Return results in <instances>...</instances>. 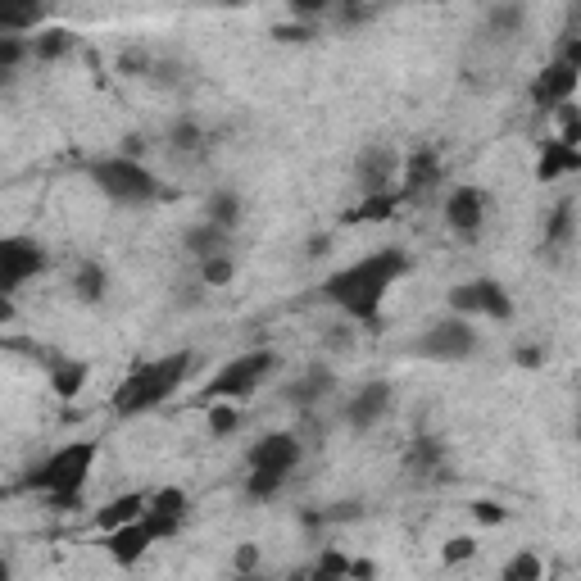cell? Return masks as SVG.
I'll list each match as a JSON object with an SVG mask.
<instances>
[{"mask_svg": "<svg viewBox=\"0 0 581 581\" xmlns=\"http://www.w3.org/2000/svg\"><path fill=\"white\" fill-rule=\"evenodd\" d=\"M577 441H581V414H577Z\"/></svg>", "mask_w": 581, "mask_h": 581, "instance_id": "obj_55", "label": "cell"}, {"mask_svg": "<svg viewBox=\"0 0 581 581\" xmlns=\"http://www.w3.org/2000/svg\"><path fill=\"white\" fill-rule=\"evenodd\" d=\"M150 509L187 522V513H191V495L182 491V486H159V491H150Z\"/></svg>", "mask_w": 581, "mask_h": 581, "instance_id": "obj_37", "label": "cell"}, {"mask_svg": "<svg viewBox=\"0 0 581 581\" xmlns=\"http://www.w3.org/2000/svg\"><path fill=\"white\" fill-rule=\"evenodd\" d=\"M146 150H150V137H146V132H128V137L119 141V150H114V155H123V159H137V164H146Z\"/></svg>", "mask_w": 581, "mask_h": 581, "instance_id": "obj_47", "label": "cell"}, {"mask_svg": "<svg viewBox=\"0 0 581 581\" xmlns=\"http://www.w3.org/2000/svg\"><path fill=\"white\" fill-rule=\"evenodd\" d=\"M300 527H305V532H327L323 509H300Z\"/></svg>", "mask_w": 581, "mask_h": 581, "instance_id": "obj_52", "label": "cell"}, {"mask_svg": "<svg viewBox=\"0 0 581 581\" xmlns=\"http://www.w3.org/2000/svg\"><path fill=\"white\" fill-rule=\"evenodd\" d=\"M105 554L114 563H119V568H137L141 559H146L150 550H155V536H150V527L146 522H128V527H119V532H105Z\"/></svg>", "mask_w": 581, "mask_h": 581, "instance_id": "obj_17", "label": "cell"}, {"mask_svg": "<svg viewBox=\"0 0 581 581\" xmlns=\"http://www.w3.org/2000/svg\"><path fill=\"white\" fill-rule=\"evenodd\" d=\"M400 164L404 159L395 155L391 146H364L355 159V187L359 196H386V191H400Z\"/></svg>", "mask_w": 581, "mask_h": 581, "instance_id": "obj_14", "label": "cell"}, {"mask_svg": "<svg viewBox=\"0 0 581 581\" xmlns=\"http://www.w3.org/2000/svg\"><path fill=\"white\" fill-rule=\"evenodd\" d=\"M450 450H445V441L436 432H418V436H409V445H404V454H400V463H404V473L409 477H450Z\"/></svg>", "mask_w": 581, "mask_h": 581, "instance_id": "obj_16", "label": "cell"}, {"mask_svg": "<svg viewBox=\"0 0 581 581\" xmlns=\"http://www.w3.org/2000/svg\"><path fill=\"white\" fill-rule=\"evenodd\" d=\"M182 250H187L196 264H205V259H214V255H232V232H223V227L209 223V218H196V223L182 232Z\"/></svg>", "mask_w": 581, "mask_h": 581, "instance_id": "obj_20", "label": "cell"}, {"mask_svg": "<svg viewBox=\"0 0 581 581\" xmlns=\"http://www.w3.org/2000/svg\"><path fill=\"white\" fill-rule=\"evenodd\" d=\"M150 509V495L146 491H123L114 495V500H105L96 509V527L100 532H119V527H128V522H141Z\"/></svg>", "mask_w": 581, "mask_h": 581, "instance_id": "obj_21", "label": "cell"}, {"mask_svg": "<svg viewBox=\"0 0 581 581\" xmlns=\"http://www.w3.org/2000/svg\"><path fill=\"white\" fill-rule=\"evenodd\" d=\"M205 423H209V436H232L241 423H246V418H241V409L232 400H214L205 409Z\"/></svg>", "mask_w": 581, "mask_h": 581, "instance_id": "obj_35", "label": "cell"}, {"mask_svg": "<svg viewBox=\"0 0 581 581\" xmlns=\"http://www.w3.org/2000/svg\"><path fill=\"white\" fill-rule=\"evenodd\" d=\"M536 182H559V178H572V173H581V150L577 146H563L559 137L541 141V150H536Z\"/></svg>", "mask_w": 581, "mask_h": 581, "instance_id": "obj_19", "label": "cell"}, {"mask_svg": "<svg viewBox=\"0 0 581 581\" xmlns=\"http://www.w3.org/2000/svg\"><path fill=\"white\" fill-rule=\"evenodd\" d=\"M200 218L218 223L223 232H237V227L246 223V200H241V191H232V187H214L205 196V214Z\"/></svg>", "mask_w": 581, "mask_h": 581, "instance_id": "obj_26", "label": "cell"}, {"mask_svg": "<svg viewBox=\"0 0 581 581\" xmlns=\"http://www.w3.org/2000/svg\"><path fill=\"white\" fill-rule=\"evenodd\" d=\"M513 364L518 368H527V373H532V368H541L545 364V345H518V350H513Z\"/></svg>", "mask_w": 581, "mask_h": 581, "instance_id": "obj_48", "label": "cell"}, {"mask_svg": "<svg viewBox=\"0 0 581 581\" xmlns=\"http://www.w3.org/2000/svg\"><path fill=\"white\" fill-rule=\"evenodd\" d=\"M414 268L409 250L404 246H382V250H368L364 259L355 264L336 268L323 286H318V296L327 305L341 309V318H350L355 327H368V332H382V305H386V291L400 282L404 273Z\"/></svg>", "mask_w": 581, "mask_h": 581, "instance_id": "obj_1", "label": "cell"}, {"mask_svg": "<svg viewBox=\"0 0 581 581\" xmlns=\"http://www.w3.org/2000/svg\"><path fill=\"white\" fill-rule=\"evenodd\" d=\"M50 10L46 5H19V10H0V37H37L46 32Z\"/></svg>", "mask_w": 581, "mask_h": 581, "instance_id": "obj_28", "label": "cell"}, {"mask_svg": "<svg viewBox=\"0 0 581 581\" xmlns=\"http://www.w3.org/2000/svg\"><path fill=\"white\" fill-rule=\"evenodd\" d=\"M164 146L173 150V155H187V159H196V155H205L209 150V132L200 128L191 114H178V119L168 123V132H164Z\"/></svg>", "mask_w": 581, "mask_h": 581, "instance_id": "obj_27", "label": "cell"}, {"mask_svg": "<svg viewBox=\"0 0 581 581\" xmlns=\"http://www.w3.org/2000/svg\"><path fill=\"white\" fill-rule=\"evenodd\" d=\"M150 527V536L155 541H173V536H182V518H168V513H155V509H146V518H141Z\"/></svg>", "mask_w": 581, "mask_h": 581, "instance_id": "obj_45", "label": "cell"}, {"mask_svg": "<svg viewBox=\"0 0 581 581\" xmlns=\"http://www.w3.org/2000/svg\"><path fill=\"white\" fill-rule=\"evenodd\" d=\"M318 32H323V28H314V23L286 19V23H273V28H268V37H273L277 46H309V41H314Z\"/></svg>", "mask_w": 581, "mask_h": 581, "instance_id": "obj_38", "label": "cell"}, {"mask_svg": "<svg viewBox=\"0 0 581 581\" xmlns=\"http://www.w3.org/2000/svg\"><path fill=\"white\" fill-rule=\"evenodd\" d=\"M32 60V41L28 37H0V82L10 87L14 73Z\"/></svg>", "mask_w": 581, "mask_h": 581, "instance_id": "obj_31", "label": "cell"}, {"mask_svg": "<svg viewBox=\"0 0 581 581\" xmlns=\"http://www.w3.org/2000/svg\"><path fill=\"white\" fill-rule=\"evenodd\" d=\"M445 305H450L454 318H468V323H477V318H486V323H513V314H518L513 296L495 277H468V282L450 286Z\"/></svg>", "mask_w": 581, "mask_h": 581, "instance_id": "obj_7", "label": "cell"}, {"mask_svg": "<svg viewBox=\"0 0 581 581\" xmlns=\"http://www.w3.org/2000/svg\"><path fill=\"white\" fill-rule=\"evenodd\" d=\"M314 568H318V572H327V577H345V581H350V554L336 550V545H327V550L318 554Z\"/></svg>", "mask_w": 581, "mask_h": 581, "instance_id": "obj_46", "label": "cell"}, {"mask_svg": "<svg viewBox=\"0 0 581 581\" xmlns=\"http://www.w3.org/2000/svg\"><path fill=\"white\" fill-rule=\"evenodd\" d=\"M87 182L100 191L105 200H114V205H155L159 200V178L150 164H137V159H123V155H96L87 159Z\"/></svg>", "mask_w": 581, "mask_h": 581, "instance_id": "obj_3", "label": "cell"}, {"mask_svg": "<svg viewBox=\"0 0 581 581\" xmlns=\"http://www.w3.org/2000/svg\"><path fill=\"white\" fill-rule=\"evenodd\" d=\"M527 19H532V10L522 0H495V5L482 10V32L491 41H513V37H522Z\"/></svg>", "mask_w": 581, "mask_h": 581, "instance_id": "obj_18", "label": "cell"}, {"mask_svg": "<svg viewBox=\"0 0 581 581\" xmlns=\"http://www.w3.org/2000/svg\"><path fill=\"white\" fill-rule=\"evenodd\" d=\"M191 364H196V350H173V355H159V359H150V364H137L119 382L114 400H109V404H114V414H119V418H146V414H155L159 404H164L168 395L187 382Z\"/></svg>", "mask_w": 581, "mask_h": 581, "instance_id": "obj_2", "label": "cell"}, {"mask_svg": "<svg viewBox=\"0 0 581 581\" xmlns=\"http://www.w3.org/2000/svg\"><path fill=\"white\" fill-rule=\"evenodd\" d=\"M550 119H554V137H559L563 146H577L581 150V105H577V100L559 105Z\"/></svg>", "mask_w": 581, "mask_h": 581, "instance_id": "obj_34", "label": "cell"}, {"mask_svg": "<svg viewBox=\"0 0 581 581\" xmlns=\"http://www.w3.org/2000/svg\"><path fill=\"white\" fill-rule=\"evenodd\" d=\"M73 46H78V37H73L69 28H46L32 37V60L37 64H60L64 55H73Z\"/></svg>", "mask_w": 581, "mask_h": 581, "instance_id": "obj_29", "label": "cell"}, {"mask_svg": "<svg viewBox=\"0 0 581 581\" xmlns=\"http://www.w3.org/2000/svg\"><path fill=\"white\" fill-rule=\"evenodd\" d=\"M355 332H359V327L350 323V318H345V323H332V327H327V332L318 336V341H323L327 355H345V350H355Z\"/></svg>", "mask_w": 581, "mask_h": 581, "instance_id": "obj_41", "label": "cell"}, {"mask_svg": "<svg viewBox=\"0 0 581 581\" xmlns=\"http://www.w3.org/2000/svg\"><path fill=\"white\" fill-rule=\"evenodd\" d=\"M46 504L55 513H73V509H82V491H55V495H46Z\"/></svg>", "mask_w": 581, "mask_h": 581, "instance_id": "obj_50", "label": "cell"}, {"mask_svg": "<svg viewBox=\"0 0 581 581\" xmlns=\"http://www.w3.org/2000/svg\"><path fill=\"white\" fill-rule=\"evenodd\" d=\"M477 345H482V336H477V327L468 323V318L445 314V318H432V323L409 341V355L427 359V364H459V359L477 355Z\"/></svg>", "mask_w": 581, "mask_h": 581, "instance_id": "obj_6", "label": "cell"}, {"mask_svg": "<svg viewBox=\"0 0 581 581\" xmlns=\"http://www.w3.org/2000/svg\"><path fill=\"white\" fill-rule=\"evenodd\" d=\"M305 459V441L296 432H264L255 445L246 450V468L250 473H277V477H291Z\"/></svg>", "mask_w": 581, "mask_h": 581, "instance_id": "obj_10", "label": "cell"}, {"mask_svg": "<svg viewBox=\"0 0 581 581\" xmlns=\"http://www.w3.org/2000/svg\"><path fill=\"white\" fill-rule=\"evenodd\" d=\"M391 404H395V386L386 382V377H373V382H364L359 386L355 395H350V400H345V427H350V432H373L377 423H382L386 414H391Z\"/></svg>", "mask_w": 581, "mask_h": 581, "instance_id": "obj_13", "label": "cell"}, {"mask_svg": "<svg viewBox=\"0 0 581 581\" xmlns=\"http://www.w3.org/2000/svg\"><path fill=\"white\" fill-rule=\"evenodd\" d=\"M368 513H373V504H368V500H332V504H323L327 527H350V522H364Z\"/></svg>", "mask_w": 581, "mask_h": 581, "instance_id": "obj_36", "label": "cell"}, {"mask_svg": "<svg viewBox=\"0 0 581 581\" xmlns=\"http://www.w3.org/2000/svg\"><path fill=\"white\" fill-rule=\"evenodd\" d=\"M69 291L78 305H100V300L109 296V273L105 264H96V259H78L69 273Z\"/></svg>", "mask_w": 581, "mask_h": 581, "instance_id": "obj_25", "label": "cell"}, {"mask_svg": "<svg viewBox=\"0 0 581 581\" xmlns=\"http://www.w3.org/2000/svg\"><path fill=\"white\" fill-rule=\"evenodd\" d=\"M259 563H264V550H259L255 541H241L237 550H232V572H237V577H250V572H259Z\"/></svg>", "mask_w": 581, "mask_h": 581, "instance_id": "obj_43", "label": "cell"}, {"mask_svg": "<svg viewBox=\"0 0 581 581\" xmlns=\"http://www.w3.org/2000/svg\"><path fill=\"white\" fill-rule=\"evenodd\" d=\"M327 395H336V373L327 359H314L305 373L291 377V382L282 386V400L291 404V409H300V414H314Z\"/></svg>", "mask_w": 581, "mask_h": 581, "instance_id": "obj_15", "label": "cell"}, {"mask_svg": "<svg viewBox=\"0 0 581 581\" xmlns=\"http://www.w3.org/2000/svg\"><path fill=\"white\" fill-rule=\"evenodd\" d=\"M577 237V200L572 196H559L545 214V227H541V246L545 250H563L568 241Z\"/></svg>", "mask_w": 581, "mask_h": 581, "instance_id": "obj_24", "label": "cell"}, {"mask_svg": "<svg viewBox=\"0 0 581 581\" xmlns=\"http://www.w3.org/2000/svg\"><path fill=\"white\" fill-rule=\"evenodd\" d=\"M282 486H286V477H277V473H246V500L264 504V500H273Z\"/></svg>", "mask_w": 581, "mask_h": 581, "instance_id": "obj_42", "label": "cell"}, {"mask_svg": "<svg viewBox=\"0 0 581 581\" xmlns=\"http://www.w3.org/2000/svg\"><path fill=\"white\" fill-rule=\"evenodd\" d=\"M445 182V155L441 146H414L404 155L400 164V196L404 205H414V200H427L436 187Z\"/></svg>", "mask_w": 581, "mask_h": 581, "instance_id": "obj_11", "label": "cell"}, {"mask_svg": "<svg viewBox=\"0 0 581 581\" xmlns=\"http://www.w3.org/2000/svg\"><path fill=\"white\" fill-rule=\"evenodd\" d=\"M237 581H273V577H264V572H250V577H237Z\"/></svg>", "mask_w": 581, "mask_h": 581, "instance_id": "obj_54", "label": "cell"}, {"mask_svg": "<svg viewBox=\"0 0 581 581\" xmlns=\"http://www.w3.org/2000/svg\"><path fill=\"white\" fill-rule=\"evenodd\" d=\"M232 282H237V259L232 255H214L200 264V286H205V291H223V286H232Z\"/></svg>", "mask_w": 581, "mask_h": 581, "instance_id": "obj_33", "label": "cell"}, {"mask_svg": "<svg viewBox=\"0 0 581 581\" xmlns=\"http://www.w3.org/2000/svg\"><path fill=\"white\" fill-rule=\"evenodd\" d=\"M332 246H336L332 232H314V237L305 241V259H309V264H314V259H327V255H332Z\"/></svg>", "mask_w": 581, "mask_h": 581, "instance_id": "obj_49", "label": "cell"}, {"mask_svg": "<svg viewBox=\"0 0 581 581\" xmlns=\"http://www.w3.org/2000/svg\"><path fill=\"white\" fill-rule=\"evenodd\" d=\"M577 87H581V69H572V64H563L559 55H554V60L532 78L527 100H532V109H541V114H554L559 105L577 100Z\"/></svg>", "mask_w": 581, "mask_h": 581, "instance_id": "obj_12", "label": "cell"}, {"mask_svg": "<svg viewBox=\"0 0 581 581\" xmlns=\"http://www.w3.org/2000/svg\"><path fill=\"white\" fill-rule=\"evenodd\" d=\"M500 581H545V563L536 550H518L509 563L500 568Z\"/></svg>", "mask_w": 581, "mask_h": 581, "instance_id": "obj_32", "label": "cell"}, {"mask_svg": "<svg viewBox=\"0 0 581 581\" xmlns=\"http://www.w3.org/2000/svg\"><path fill=\"white\" fill-rule=\"evenodd\" d=\"M50 268V250L37 237H0V300H14L32 277Z\"/></svg>", "mask_w": 581, "mask_h": 581, "instance_id": "obj_8", "label": "cell"}, {"mask_svg": "<svg viewBox=\"0 0 581 581\" xmlns=\"http://www.w3.org/2000/svg\"><path fill=\"white\" fill-rule=\"evenodd\" d=\"M477 536H468V532H459V536H450V541L441 545V563L445 568H459V563H473L477 559Z\"/></svg>", "mask_w": 581, "mask_h": 581, "instance_id": "obj_40", "label": "cell"}, {"mask_svg": "<svg viewBox=\"0 0 581 581\" xmlns=\"http://www.w3.org/2000/svg\"><path fill=\"white\" fill-rule=\"evenodd\" d=\"M350 581H377V563L373 559H350Z\"/></svg>", "mask_w": 581, "mask_h": 581, "instance_id": "obj_51", "label": "cell"}, {"mask_svg": "<svg viewBox=\"0 0 581 581\" xmlns=\"http://www.w3.org/2000/svg\"><path fill=\"white\" fill-rule=\"evenodd\" d=\"M100 445L96 441H69L60 450H50L41 463H32L23 473L19 491H37V495H55V491H87L91 473H96Z\"/></svg>", "mask_w": 581, "mask_h": 581, "instance_id": "obj_4", "label": "cell"}, {"mask_svg": "<svg viewBox=\"0 0 581 581\" xmlns=\"http://www.w3.org/2000/svg\"><path fill=\"white\" fill-rule=\"evenodd\" d=\"M277 368H282V355H277L273 345H255V350H246V355L227 359V364L209 377L205 400L209 404H214V400H250V395H255L259 386L277 373Z\"/></svg>", "mask_w": 581, "mask_h": 581, "instance_id": "obj_5", "label": "cell"}, {"mask_svg": "<svg viewBox=\"0 0 581 581\" xmlns=\"http://www.w3.org/2000/svg\"><path fill=\"white\" fill-rule=\"evenodd\" d=\"M309 581H345V577H327V572H318V568H314V577H309Z\"/></svg>", "mask_w": 581, "mask_h": 581, "instance_id": "obj_53", "label": "cell"}, {"mask_svg": "<svg viewBox=\"0 0 581 581\" xmlns=\"http://www.w3.org/2000/svg\"><path fill=\"white\" fill-rule=\"evenodd\" d=\"M46 382H50V395H55V400H78V395L87 391V382H91V364H87V359L60 355L55 364L46 368Z\"/></svg>", "mask_w": 581, "mask_h": 581, "instance_id": "obj_22", "label": "cell"}, {"mask_svg": "<svg viewBox=\"0 0 581 581\" xmlns=\"http://www.w3.org/2000/svg\"><path fill=\"white\" fill-rule=\"evenodd\" d=\"M373 19H382V5H364V0H332V28H368Z\"/></svg>", "mask_w": 581, "mask_h": 581, "instance_id": "obj_30", "label": "cell"}, {"mask_svg": "<svg viewBox=\"0 0 581 581\" xmlns=\"http://www.w3.org/2000/svg\"><path fill=\"white\" fill-rule=\"evenodd\" d=\"M404 196L400 191H386V196H359V205H350L341 214L345 227H377V223H391L395 214H400Z\"/></svg>", "mask_w": 581, "mask_h": 581, "instance_id": "obj_23", "label": "cell"}, {"mask_svg": "<svg viewBox=\"0 0 581 581\" xmlns=\"http://www.w3.org/2000/svg\"><path fill=\"white\" fill-rule=\"evenodd\" d=\"M468 513H473V522H482V527H504V522H509V509H504L500 500H473Z\"/></svg>", "mask_w": 581, "mask_h": 581, "instance_id": "obj_44", "label": "cell"}, {"mask_svg": "<svg viewBox=\"0 0 581 581\" xmlns=\"http://www.w3.org/2000/svg\"><path fill=\"white\" fill-rule=\"evenodd\" d=\"M155 64H159V60L150 55L146 46H128V50L119 55V60H114V69H119L123 78H150V73H155Z\"/></svg>", "mask_w": 581, "mask_h": 581, "instance_id": "obj_39", "label": "cell"}, {"mask_svg": "<svg viewBox=\"0 0 581 581\" xmlns=\"http://www.w3.org/2000/svg\"><path fill=\"white\" fill-rule=\"evenodd\" d=\"M486 214H491V196L473 182H463V187H450L441 200V223L450 227L459 241H477L486 227Z\"/></svg>", "mask_w": 581, "mask_h": 581, "instance_id": "obj_9", "label": "cell"}]
</instances>
